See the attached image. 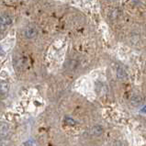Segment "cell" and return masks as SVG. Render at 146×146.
Returning <instances> with one entry per match:
<instances>
[{
    "label": "cell",
    "instance_id": "cell-1",
    "mask_svg": "<svg viewBox=\"0 0 146 146\" xmlns=\"http://www.w3.org/2000/svg\"><path fill=\"white\" fill-rule=\"evenodd\" d=\"M12 23V19L7 14H3L0 16V34H3L7 28Z\"/></svg>",
    "mask_w": 146,
    "mask_h": 146
},
{
    "label": "cell",
    "instance_id": "cell-2",
    "mask_svg": "<svg viewBox=\"0 0 146 146\" xmlns=\"http://www.w3.org/2000/svg\"><path fill=\"white\" fill-rule=\"evenodd\" d=\"M10 133V127L8 126V124L3 123L0 125V139L4 140L8 137Z\"/></svg>",
    "mask_w": 146,
    "mask_h": 146
},
{
    "label": "cell",
    "instance_id": "cell-3",
    "mask_svg": "<svg viewBox=\"0 0 146 146\" xmlns=\"http://www.w3.org/2000/svg\"><path fill=\"white\" fill-rule=\"evenodd\" d=\"M25 37L28 39H33L35 38L38 34V31H37V29L34 27V26H29L26 30H25Z\"/></svg>",
    "mask_w": 146,
    "mask_h": 146
},
{
    "label": "cell",
    "instance_id": "cell-4",
    "mask_svg": "<svg viewBox=\"0 0 146 146\" xmlns=\"http://www.w3.org/2000/svg\"><path fill=\"white\" fill-rule=\"evenodd\" d=\"M143 98L141 95H133L131 98V104L135 108L141 106V104H143Z\"/></svg>",
    "mask_w": 146,
    "mask_h": 146
},
{
    "label": "cell",
    "instance_id": "cell-5",
    "mask_svg": "<svg viewBox=\"0 0 146 146\" xmlns=\"http://www.w3.org/2000/svg\"><path fill=\"white\" fill-rule=\"evenodd\" d=\"M117 77H118L120 81H126L128 79V74L126 73V71L124 70L123 67L119 66L117 68Z\"/></svg>",
    "mask_w": 146,
    "mask_h": 146
},
{
    "label": "cell",
    "instance_id": "cell-6",
    "mask_svg": "<svg viewBox=\"0 0 146 146\" xmlns=\"http://www.w3.org/2000/svg\"><path fill=\"white\" fill-rule=\"evenodd\" d=\"M104 131V129L102 126H100V125H96V126L92 127L90 130V134L93 135V136H100L103 133Z\"/></svg>",
    "mask_w": 146,
    "mask_h": 146
},
{
    "label": "cell",
    "instance_id": "cell-7",
    "mask_svg": "<svg viewBox=\"0 0 146 146\" xmlns=\"http://www.w3.org/2000/svg\"><path fill=\"white\" fill-rule=\"evenodd\" d=\"M9 91V84L7 81L0 82V95L5 96Z\"/></svg>",
    "mask_w": 146,
    "mask_h": 146
},
{
    "label": "cell",
    "instance_id": "cell-8",
    "mask_svg": "<svg viewBox=\"0 0 146 146\" xmlns=\"http://www.w3.org/2000/svg\"><path fill=\"white\" fill-rule=\"evenodd\" d=\"M119 17V11L118 8H116V9L114 10H112L110 12V18L111 20H116V19H118V18Z\"/></svg>",
    "mask_w": 146,
    "mask_h": 146
},
{
    "label": "cell",
    "instance_id": "cell-9",
    "mask_svg": "<svg viewBox=\"0 0 146 146\" xmlns=\"http://www.w3.org/2000/svg\"><path fill=\"white\" fill-rule=\"evenodd\" d=\"M64 123L67 125H70V126H74V125L76 124V121L74 119L71 118V117L66 116V117H64Z\"/></svg>",
    "mask_w": 146,
    "mask_h": 146
},
{
    "label": "cell",
    "instance_id": "cell-10",
    "mask_svg": "<svg viewBox=\"0 0 146 146\" xmlns=\"http://www.w3.org/2000/svg\"><path fill=\"white\" fill-rule=\"evenodd\" d=\"M141 112H146V107H144V108H143V110H141Z\"/></svg>",
    "mask_w": 146,
    "mask_h": 146
}]
</instances>
